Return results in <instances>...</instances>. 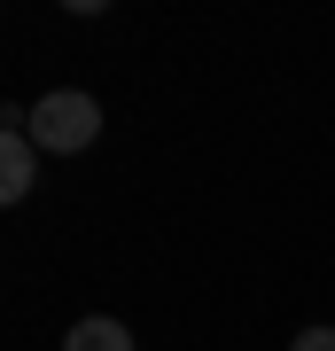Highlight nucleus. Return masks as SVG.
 <instances>
[{
    "instance_id": "1",
    "label": "nucleus",
    "mask_w": 335,
    "mask_h": 351,
    "mask_svg": "<svg viewBox=\"0 0 335 351\" xmlns=\"http://www.w3.org/2000/svg\"><path fill=\"white\" fill-rule=\"evenodd\" d=\"M32 141H39V156H86L94 141H101V101L78 94V86L39 94L32 101Z\"/></svg>"
},
{
    "instance_id": "2",
    "label": "nucleus",
    "mask_w": 335,
    "mask_h": 351,
    "mask_svg": "<svg viewBox=\"0 0 335 351\" xmlns=\"http://www.w3.org/2000/svg\"><path fill=\"white\" fill-rule=\"evenodd\" d=\"M39 180V141H32V110H0V203H24Z\"/></svg>"
},
{
    "instance_id": "3",
    "label": "nucleus",
    "mask_w": 335,
    "mask_h": 351,
    "mask_svg": "<svg viewBox=\"0 0 335 351\" xmlns=\"http://www.w3.org/2000/svg\"><path fill=\"white\" fill-rule=\"evenodd\" d=\"M62 351H133V336H125V320L94 313V320H78L71 336H62Z\"/></svg>"
},
{
    "instance_id": "4",
    "label": "nucleus",
    "mask_w": 335,
    "mask_h": 351,
    "mask_svg": "<svg viewBox=\"0 0 335 351\" xmlns=\"http://www.w3.org/2000/svg\"><path fill=\"white\" fill-rule=\"evenodd\" d=\"M288 351H335V328H327V320H320V328H297Z\"/></svg>"
}]
</instances>
